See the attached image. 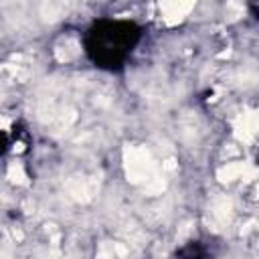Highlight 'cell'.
<instances>
[{"label": "cell", "mask_w": 259, "mask_h": 259, "mask_svg": "<svg viewBox=\"0 0 259 259\" xmlns=\"http://www.w3.org/2000/svg\"><path fill=\"white\" fill-rule=\"evenodd\" d=\"M140 40V28L132 22L101 20L87 32L85 47L93 63L105 69H117Z\"/></svg>", "instance_id": "obj_1"}, {"label": "cell", "mask_w": 259, "mask_h": 259, "mask_svg": "<svg viewBox=\"0 0 259 259\" xmlns=\"http://www.w3.org/2000/svg\"><path fill=\"white\" fill-rule=\"evenodd\" d=\"M6 150V138H4V134L0 132V154Z\"/></svg>", "instance_id": "obj_2"}]
</instances>
